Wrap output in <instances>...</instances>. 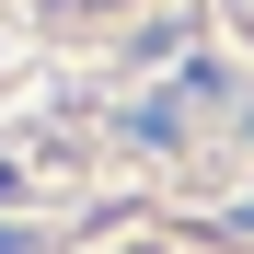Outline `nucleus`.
Listing matches in <instances>:
<instances>
[{
  "instance_id": "1",
  "label": "nucleus",
  "mask_w": 254,
  "mask_h": 254,
  "mask_svg": "<svg viewBox=\"0 0 254 254\" xmlns=\"http://www.w3.org/2000/svg\"><path fill=\"white\" fill-rule=\"evenodd\" d=\"M0 254H35V243H23V231H12V220H0Z\"/></svg>"
},
{
  "instance_id": "2",
  "label": "nucleus",
  "mask_w": 254,
  "mask_h": 254,
  "mask_svg": "<svg viewBox=\"0 0 254 254\" xmlns=\"http://www.w3.org/2000/svg\"><path fill=\"white\" fill-rule=\"evenodd\" d=\"M0 196H12V174H0Z\"/></svg>"
}]
</instances>
